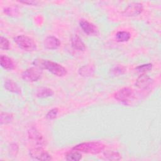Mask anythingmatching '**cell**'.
<instances>
[{
    "mask_svg": "<svg viewBox=\"0 0 161 161\" xmlns=\"http://www.w3.org/2000/svg\"><path fill=\"white\" fill-rule=\"evenodd\" d=\"M33 64L42 69L48 70L52 74L58 77H63L67 73L65 68L57 62L51 60L37 58L34 60Z\"/></svg>",
    "mask_w": 161,
    "mask_h": 161,
    "instance_id": "obj_1",
    "label": "cell"
},
{
    "mask_svg": "<svg viewBox=\"0 0 161 161\" xmlns=\"http://www.w3.org/2000/svg\"><path fill=\"white\" fill-rule=\"evenodd\" d=\"M104 145L100 142H91L79 143L74 146L72 150L85 153L98 154L102 152L104 150Z\"/></svg>",
    "mask_w": 161,
    "mask_h": 161,
    "instance_id": "obj_2",
    "label": "cell"
},
{
    "mask_svg": "<svg viewBox=\"0 0 161 161\" xmlns=\"http://www.w3.org/2000/svg\"><path fill=\"white\" fill-rule=\"evenodd\" d=\"M14 42L22 50L26 52H33L36 50V44L30 37L26 35H18L14 38Z\"/></svg>",
    "mask_w": 161,
    "mask_h": 161,
    "instance_id": "obj_3",
    "label": "cell"
},
{
    "mask_svg": "<svg viewBox=\"0 0 161 161\" xmlns=\"http://www.w3.org/2000/svg\"><path fill=\"white\" fill-rule=\"evenodd\" d=\"M42 69L35 66L26 69L22 73V79L26 82L37 81L42 76Z\"/></svg>",
    "mask_w": 161,
    "mask_h": 161,
    "instance_id": "obj_4",
    "label": "cell"
},
{
    "mask_svg": "<svg viewBox=\"0 0 161 161\" xmlns=\"http://www.w3.org/2000/svg\"><path fill=\"white\" fill-rule=\"evenodd\" d=\"M30 155L32 158L38 160L47 161L52 160L51 155H50L42 147H36L32 148L30 151Z\"/></svg>",
    "mask_w": 161,
    "mask_h": 161,
    "instance_id": "obj_5",
    "label": "cell"
},
{
    "mask_svg": "<svg viewBox=\"0 0 161 161\" xmlns=\"http://www.w3.org/2000/svg\"><path fill=\"white\" fill-rule=\"evenodd\" d=\"M143 10V8L141 3H132L125 8L123 14L125 16H135L142 13Z\"/></svg>",
    "mask_w": 161,
    "mask_h": 161,
    "instance_id": "obj_6",
    "label": "cell"
},
{
    "mask_svg": "<svg viewBox=\"0 0 161 161\" xmlns=\"http://www.w3.org/2000/svg\"><path fill=\"white\" fill-rule=\"evenodd\" d=\"M133 96V91L132 89L129 87H123L119 89L114 94V98L123 103L128 101Z\"/></svg>",
    "mask_w": 161,
    "mask_h": 161,
    "instance_id": "obj_7",
    "label": "cell"
},
{
    "mask_svg": "<svg viewBox=\"0 0 161 161\" xmlns=\"http://www.w3.org/2000/svg\"><path fill=\"white\" fill-rule=\"evenodd\" d=\"M79 26L83 31L88 35L95 36L98 34V30L97 27L94 24L86 19H81L79 21Z\"/></svg>",
    "mask_w": 161,
    "mask_h": 161,
    "instance_id": "obj_8",
    "label": "cell"
},
{
    "mask_svg": "<svg viewBox=\"0 0 161 161\" xmlns=\"http://www.w3.org/2000/svg\"><path fill=\"white\" fill-rule=\"evenodd\" d=\"M153 80L148 75L145 74H141L136 79L135 82V86L141 89H145L150 87L152 84Z\"/></svg>",
    "mask_w": 161,
    "mask_h": 161,
    "instance_id": "obj_9",
    "label": "cell"
},
{
    "mask_svg": "<svg viewBox=\"0 0 161 161\" xmlns=\"http://www.w3.org/2000/svg\"><path fill=\"white\" fill-rule=\"evenodd\" d=\"M60 40L53 36H48L46 37L43 41L44 47L50 50L57 49L60 46Z\"/></svg>",
    "mask_w": 161,
    "mask_h": 161,
    "instance_id": "obj_10",
    "label": "cell"
},
{
    "mask_svg": "<svg viewBox=\"0 0 161 161\" xmlns=\"http://www.w3.org/2000/svg\"><path fill=\"white\" fill-rule=\"evenodd\" d=\"M28 136L30 140L38 145H43L44 144V139L42 135L34 127H31L28 130Z\"/></svg>",
    "mask_w": 161,
    "mask_h": 161,
    "instance_id": "obj_11",
    "label": "cell"
},
{
    "mask_svg": "<svg viewBox=\"0 0 161 161\" xmlns=\"http://www.w3.org/2000/svg\"><path fill=\"white\" fill-rule=\"evenodd\" d=\"M95 71V67L92 64H86L82 66L79 69V74L80 75L87 77L92 76Z\"/></svg>",
    "mask_w": 161,
    "mask_h": 161,
    "instance_id": "obj_12",
    "label": "cell"
},
{
    "mask_svg": "<svg viewBox=\"0 0 161 161\" xmlns=\"http://www.w3.org/2000/svg\"><path fill=\"white\" fill-rule=\"evenodd\" d=\"M71 45L74 49L77 50L84 51L86 49L84 43L82 42L81 38L76 35L72 36L71 38Z\"/></svg>",
    "mask_w": 161,
    "mask_h": 161,
    "instance_id": "obj_13",
    "label": "cell"
},
{
    "mask_svg": "<svg viewBox=\"0 0 161 161\" xmlns=\"http://www.w3.org/2000/svg\"><path fill=\"white\" fill-rule=\"evenodd\" d=\"M1 65L6 70H12L14 68V64L12 59L6 55H2L0 57Z\"/></svg>",
    "mask_w": 161,
    "mask_h": 161,
    "instance_id": "obj_14",
    "label": "cell"
},
{
    "mask_svg": "<svg viewBox=\"0 0 161 161\" xmlns=\"http://www.w3.org/2000/svg\"><path fill=\"white\" fill-rule=\"evenodd\" d=\"M4 88L11 92L16 94L21 93V89L19 88L18 85L12 80H6L4 82Z\"/></svg>",
    "mask_w": 161,
    "mask_h": 161,
    "instance_id": "obj_15",
    "label": "cell"
},
{
    "mask_svg": "<svg viewBox=\"0 0 161 161\" xmlns=\"http://www.w3.org/2000/svg\"><path fill=\"white\" fill-rule=\"evenodd\" d=\"M82 158V155L78 151L73 150L72 151H69L65 154V159L67 160L70 161H78Z\"/></svg>",
    "mask_w": 161,
    "mask_h": 161,
    "instance_id": "obj_16",
    "label": "cell"
},
{
    "mask_svg": "<svg viewBox=\"0 0 161 161\" xmlns=\"http://www.w3.org/2000/svg\"><path fill=\"white\" fill-rule=\"evenodd\" d=\"M13 119V115L9 113L1 112L0 114L1 125H6L11 123Z\"/></svg>",
    "mask_w": 161,
    "mask_h": 161,
    "instance_id": "obj_17",
    "label": "cell"
},
{
    "mask_svg": "<svg viewBox=\"0 0 161 161\" xmlns=\"http://www.w3.org/2000/svg\"><path fill=\"white\" fill-rule=\"evenodd\" d=\"M131 37V35L129 32L126 31H120L117 32L116 34V38L118 42H127L130 40Z\"/></svg>",
    "mask_w": 161,
    "mask_h": 161,
    "instance_id": "obj_18",
    "label": "cell"
},
{
    "mask_svg": "<svg viewBox=\"0 0 161 161\" xmlns=\"http://www.w3.org/2000/svg\"><path fill=\"white\" fill-rule=\"evenodd\" d=\"M53 91L51 89L43 87L40 89L39 91H38L36 93V96L40 98H45V97L52 96H53Z\"/></svg>",
    "mask_w": 161,
    "mask_h": 161,
    "instance_id": "obj_19",
    "label": "cell"
},
{
    "mask_svg": "<svg viewBox=\"0 0 161 161\" xmlns=\"http://www.w3.org/2000/svg\"><path fill=\"white\" fill-rule=\"evenodd\" d=\"M104 157L105 158L110 160H119L121 158V157L118 152L109 150L106 151L104 153Z\"/></svg>",
    "mask_w": 161,
    "mask_h": 161,
    "instance_id": "obj_20",
    "label": "cell"
},
{
    "mask_svg": "<svg viewBox=\"0 0 161 161\" xmlns=\"http://www.w3.org/2000/svg\"><path fill=\"white\" fill-rule=\"evenodd\" d=\"M152 69V64L149 63V64H145L138 65L135 69V70L137 72L145 74V72H147L151 70Z\"/></svg>",
    "mask_w": 161,
    "mask_h": 161,
    "instance_id": "obj_21",
    "label": "cell"
},
{
    "mask_svg": "<svg viewBox=\"0 0 161 161\" xmlns=\"http://www.w3.org/2000/svg\"><path fill=\"white\" fill-rule=\"evenodd\" d=\"M111 72L114 75H122L126 72V68L122 65H117L112 69Z\"/></svg>",
    "mask_w": 161,
    "mask_h": 161,
    "instance_id": "obj_22",
    "label": "cell"
},
{
    "mask_svg": "<svg viewBox=\"0 0 161 161\" xmlns=\"http://www.w3.org/2000/svg\"><path fill=\"white\" fill-rule=\"evenodd\" d=\"M0 47L3 50L9 49V42L8 40L3 36H1L0 38Z\"/></svg>",
    "mask_w": 161,
    "mask_h": 161,
    "instance_id": "obj_23",
    "label": "cell"
},
{
    "mask_svg": "<svg viewBox=\"0 0 161 161\" xmlns=\"http://www.w3.org/2000/svg\"><path fill=\"white\" fill-rule=\"evenodd\" d=\"M58 108H53L51 110H50L46 114V118L48 119H55L58 114Z\"/></svg>",
    "mask_w": 161,
    "mask_h": 161,
    "instance_id": "obj_24",
    "label": "cell"
},
{
    "mask_svg": "<svg viewBox=\"0 0 161 161\" xmlns=\"http://www.w3.org/2000/svg\"><path fill=\"white\" fill-rule=\"evenodd\" d=\"M16 11H17L16 9H12L11 8H6L4 9V13L9 16H15L17 14Z\"/></svg>",
    "mask_w": 161,
    "mask_h": 161,
    "instance_id": "obj_25",
    "label": "cell"
},
{
    "mask_svg": "<svg viewBox=\"0 0 161 161\" xmlns=\"http://www.w3.org/2000/svg\"><path fill=\"white\" fill-rule=\"evenodd\" d=\"M20 3H23V4H26L28 5H36L38 4L37 1H19Z\"/></svg>",
    "mask_w": 161,
    "mask_h": 161,
    "instance_id": "obj_26",
    "label": "cell"
}]
</instances>
